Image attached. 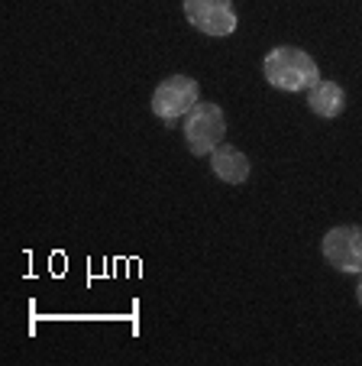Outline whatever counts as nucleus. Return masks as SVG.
I'll return each mask as SVG.
<instances>
[{
  "label": "nucleus",
  "mask_w": 362,
  "mask_h": 366,
  "mask_svg": "<svg viewBox=\"0 0 362 366\" xmlns=\"http://www.w3.org/2000/svg\"><path fill=\"white\" fill-rule=\"evenodd\" d=\"M262 75L278 91H308L314 81H321L317 62L298 46H275L262 59Z\"/></svg>",
  "instance_id": "f257e3e1"
},
{
  "label": "nucleus",
  "mask_w": 362,
  "mask_h": 366,
  "mask_svg": "<svg viewBox=\"0 0 362 366\" xmlns=\"http://www.w3.org/2000/svg\"><path fill=\"white\" fill-rule=\"evenodd\" d=\"M181 133H185V143L194 156H211L226 137V117H223V111H220L217 104L198 101L191 111L185 114V127H181Z\"/></svg>",
  "instance_id": "f03ea898"
},
{
  "label": "nucleus",
  "mask_w": 362,
  "mask_h": 366,
  "mask_svg": "<svg viewBox=\"0 0 362 366\" xmlns=\"http://www.w3.org/2000/svg\"><path fill=\"white\" fill-rule=\"evenodd\" d=\"M201 101V88L194 78L188 75H169L165 81H159L156 94H152V114L165 124L185 117L194 104Z\"/></svg>",
  "instance_id": "7ed1b4c3"
},
{
  "label": "nucleus",
  "mask_w": 362,
  "mask_h": 366,
  "mask_svg": "<svg viewBox=\"0 0 362 366\" xmlns=\"http://www.w3.org/2000/svg\"><path fill=\"white\" fill-rule=\"evenodd\" d=\"M181 10H185V20L204 36H217L220 39V36L236 33L239 16L233 0H185Z\"/></svg>",
  "instance_id": "20e7f679"
},
{
  "label": "nucleus",
  "mask_w": 362,
  "mask_h": 366,
  "mask_svg": "<svg viewBox=\"0 0 362 366\" xmlns=\"http://www.w3.org/2000/svg\"><path fill=\"white\" fill-rule=\"evenodd\" d=\"M323 256L340 272H362V227L343 224L323 234Z\"/></svg>",
  "instance_id": "39448f33"
},
{
  "label": "nucleus",
  "mask_w": 362,
  "mask_h": 366,
  "mask_svg": "<svg viewBox=\"0 0 362 366\" xmlns=\"http://www.w3.org/2000/svg\"><path fill=\"white\" fill-rule=\"evenodd\" d=\"M211 172L217 175L220 182H226V185H243V182L249 179L246 152H239L236 146L220 143L217 149L211 152Z\"/></svg>",
  "instance_id": "423d86ee"
},
{
  "label": "nucleus",
  "mask_w": 362,
  "mask_h": 366,
  "mask_svg": "<svg viewBox=\"0 0 362 366\" xmlns=\"http://www.w3.org/2000/svg\"><path fill=\"white\" fill-rule=\"evenodd\" d=\"M308 107L323 120H333L346 111V91L336 81H314L308 88Z\"/></svg>",
  "instance_id": "0eeeda50"
},
{
  "label": "nucleus",
  "mask_w": 362,
  "mask_h": 366,
  "mask_svg": "<svg viewBox=\"0 0 362 366\" xmlns=\"http://www.w3.org/2000/svg\"><path fill=\"white\" fill-rule=\"evenodd\" d=\"M356 302L362 305V272H359V285H356Z\"/></svg>",
  "instance_id": "6e6552de"
}]
</instances>
